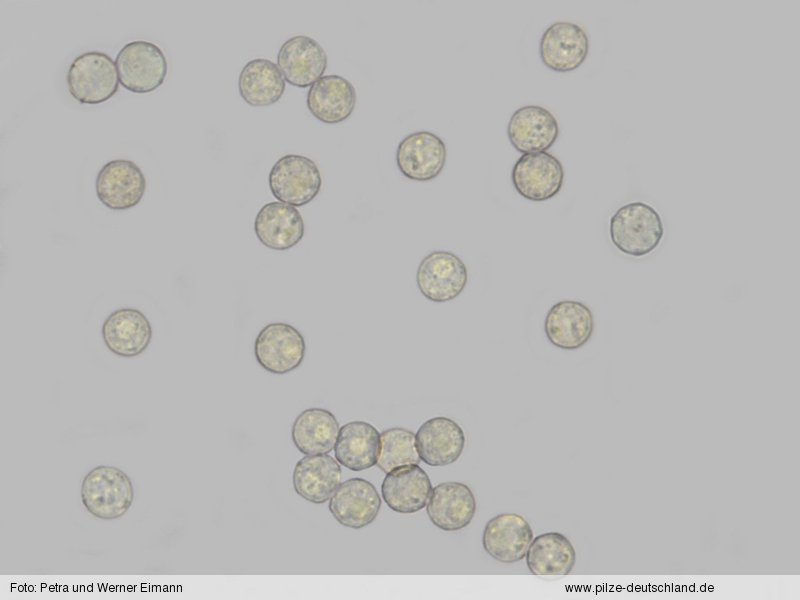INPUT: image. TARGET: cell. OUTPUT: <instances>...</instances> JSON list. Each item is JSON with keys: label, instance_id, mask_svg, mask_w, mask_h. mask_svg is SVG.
I'll use <instances>...</instances> for the list:
<instances>
[{"label": "cell", "instance_id": "obj_1", "mask_svg": "<svg viewBox=\"0 0 800 600\" xmlns=\"http://www.w3.org/2000/svg\"><path fill=\"white\" fill-rule=\"evenodd\" d=\"M609 232L620 252L642 257L659 246L664 227L659 213L651 205L638 201L621 206L612 215Z\"/></svg>", "mask_w": 800, "mask_h": 600}, {"label": "cell", "instance_id": "obj_2", "mask_svg": "<svg viewBox=\"0 0 800 600\" xmlns=\"http://www.w3.org/2000/svg\"><path fill=\"white\" fill-rule=\"evenodd\" d=\"M133 499L132 482L119 468L97 466L82 481V503L96 518L113 520L122 517L131 507Z\"/></svg>", "mask_w": 800, "mask_h": 600}, {"label": "cell", "instance_id": "obj_3", "mask_svg": "<svg viewBox=\"0 0 800 600\" xmlns=\"http://www.w3.org/2000/svg\"><path fill=\"white\" fill-rule=\"evenodd\" d=\"M66 80L70 95L84 104L106 102L119 87L116 63L100 51H88L77 56L69 66Z\"/></svg>", "mask_w": 800, "mask_h": 600}, {"label": "cell", "instance_id": "obj_4", "mask_svg": "<svg viewBox=\"0 0 800 600\" xmlns=\"http://www.w3.org/2000/svg\"><path fill=\"white\" fill-rule=\"evenodd\" d=\"M115 63L120 84L136 94L156 90L163 84L168 71L162 49L144 40L125 44L118 52Z\"/></svg>", "mask_w": 800, "mask_h": 600}, {"label": "cell", "instance_id": "obj_5", "mask_svg": "<svg viewBox=\"0 0 800 600\" xmlns=\"http://www.w3.org/2000/svg\"><path fill=\"white\" fill-rule=\"evenodd\" d=\"M268 184L279 202L301 207L309 204L319 194L322 177L312 159L303 155L287 154L272 166Z\"/></svg>", "mask_w": 800, "mask_h": 600}, {"label": "cell", "instance_id": "obj_6", "mask_svg": "<svg viewBox=\"0 0 800 600\" xmlns=\"http://www.w3.org/2000/svg\"><path fill=\"white\" fill-rule=\"evenodd\" d=\"M306 343L302 333L284 322L265 325L254 343V355L258 364L267 372L287 374L303 362Z\"/></svg>", "mask_w": 800, "mask_h": 600}, {"label": "cell", "instance_id": "obj_7", "mask_svg": "<svg viewBox=\"0 0 800 600\" xmlns=\"http://www.w3.org/2000/svg\"><path fill=\"white\" fill-rule=\"evenodd\" d=\"M468 271L459 256L450 251H432L419 263L416 283L429 301L444 303L456 299L465 289Z\"/></svg>", "mask_w": 800, "mask_h": 600}, {"label": "cell", "instance_id": "obj_8", "mask_svg": "<svg viewBox=\"0 0 800 600\" xmlns=\"http://www.w3.org/2000/svg\"><path fill=\"white\" fill-rule=\"evenodd\" d=\"M511 180L523 198L542 202L556 196L564 182L560 160L548 152L523 154L514 164Z\"/></svg>", "mask_w": 800, "mask_h": 600}, {"label": "cell", "instance_id": "obj_9", "mask_svg": "<svg viewBox=\"0 0 800 600\" xmlns=\"http://www.w3.org/2000/svg\"><path fill=\"white\" fill-rule=\"evenodd\" d=\"M146 178L135 162L116 159L99 170L95 188L98 199L111 210H127L142 200L146 191Z\"/></svg>", "mask_w": 800, "mask_h": 600}, {"label": "cell", "instance_id": "obj_10", "mask_svg": "<svg viewBox=\"0 0 800 600\" xmlns=\"http://www.w3.org/2000/svg\"><path fill=\"white\" fill-rule=\"evenodd\" d=\"M447 157L444 141L430 131H416L404 137L396 150V164L408 179L426 182L443 170Z\"/></svg>", "mask_w": 800, "mask_h": 600}, {"label": "cell", "instance_id": "obj_11", "mask_svg": "<svg viewBox=\"0 0 800 600\" xmlns=\"http://www.w3.org/2000/svg\"><path fill=\"white\" fill-rule=\"evenodd\" d=\"M589 52V39L582 27L558 21L542 34L539 54L542 63L552 71L570 72L579 68Z\"/></svg>", "mask_w": 800, "mask_h": 600}, {"label": "cell", "instance_id": "obj_12", "mask_svg": "<svg viewBox=\"0 0 800 600\" xmlns=\"http://www.w3.org/2000/svg\"><path fill=\"white\" fill-rule=\"evenodd\" d=\"M381 498L376 487L363 478H350L340 483L329 501V511L342 526L361 529L379 514Z\"/></svg>", "mask_w": 800, "mask_h": 600}, {"label": "cell", "instance_id": "obj_13", "mask_svg": "<svg viewBox=\"0 0 800 600\" xmlns=\"http://www.w3.org/2000/svg\"><path fill=\"white\" fill-rule=\"evenodd\" d=\"M533 540L528 521L516 513H502L485 525L482 545L485 552L503 564H513L525 558Z\"/></svg>", "mask_w": 800, "mask_h": 600}, {"label": "cell", "instance_id": "obj_14", "mask_svg": "<svg viewBox=\"0 0 800 600\" xmlns=\"http://www.w3.org/2000/svg\"><path fill=\"white\" fill-rule=\"evenodd\" d=\"M593 331V313L580 301L561 300L550 307L545 317L544 332L548 341L562 350L583 347Z\"/></svg>", "mask_w": 800, "mask_h": 600}, {"label": "cell", "instance_id": "obj_15", "mask_svg": "<svg viewBox=\"0 0 800 600\" xmlns=\"http://www.w3.org/2000/svg\"><path fill=\"white\" fill-rule=\"evenodd\" d=\"M327 63L323 47L305 35L287 39L277 54V66L285 81L299 88L311 86L323 77Z\"/></svg>", "mask_w": 800, "mask_h": 600}, {"label": "cell", "instance_id": "obj_16", "mask_svg": "<svg viewBox=\"0 0 800 600\" xmlns=\"http://www.w3.org/2000/svg\"><path fill=\"white\" fill-rule=\"evenodd\" d=\"M477 509L472 490L464 483L448 481L432 487L426 505L427 515L434 526L445 532L467 527Z\"/></svg>", "mask_w": 800, "mask_h": 600}, {"label": "cell", "instance_id": "obj_17", "mask_svg": "<svg viewBox=\"0 0 800 600\" xmlns=\"http://www.w3.org/2000/svg\"><path fill=\"white\" fill-rule=\"evenodd\" d=\"M507 135L511 145L522 154L545 152L556 142L559 124L548 109L527 105L511 115Z\"/></svg>", "mask_w": 800, "mask_h": 600}, {"label": "cell", "instance_id": "obj_18", "mask_svg": "<svg viewBox=\"0 0 800 600\" xmlns=\"http://www.w3.org/2000/svg\"><path fill=\"white\" fill-rule=\"evenodd\" d=\"M421 461L432 467L456 462L463 453L465 434L454 420L438 416L426 420L415 434Z\"/></svg>", "mask_w": 800, "mask_h": 600}, {"label": "cell", "instance_id": "obj_19", "mask_svg": "<svg viewBox=\"0 0 800 600\" xmlns=\"http://www.w3.org/2000/svg\"><path fill=\"white\" fill-rule=\"evenodd\" d=\"M101 332L108 350L124 358L142 354L153 334L148 318L140 310L126 307L109 314Z\"/></svg>", "mask_w": 800, "mask_h": 600}, {"label": "cell", "instance_id": "obj_20", "mask_svg": "<svg viewBox=\"0 0 800 600\" xmlns=\"http://www.w3.org/2000/svg\"><path fill=\"white\" fill-rule=\"evenodd\" d=\"M432 490L428 474L418 465L409 464L386 473L381 484V495L387 506L401 514L422 510Z\"/></svg>", "mask_w": 800, "mask_h": 600}, {"label": "cell", "instance_id": "obj_21", "mask_svg": "<svg viewBox=\"0 0 800 600\" xmlns=\"http://www.w3.org/2000/svg\"><path fill=\"white\" fill-rule=\"evenodd\" d=\"M254 231L263 246L285 251L302 240L305 225L296 207L273 201L263 205L256 214Z\"/></svg>", "mask_w": 800, "mask_h": 600}, {"label": "cell", "instance_id": "obj_22", "mask_svg": "<svg viewBox=\"0 0 800 600\" xmlns=\"http://www.w3.org/2000/svg\"><path fill=\"white\" fill-rule=\"evenodd\" d=\"M339 462L328 454L305 455L295 464L293 488L304 500L322 504L330 500L341 483Z\"/></svg>", "mask_w": 800, "mask_h": 600}, {"label": "cell", "instance_id": "obj_23", "mask_svg": "<svg viewBox=\"0 0 800 600\" xmlns=\"http://www.w3.org/2000/svg\"><path fill=\"white\" fill-rule=\"evenodd\" d=\"M356 90L346 78L325 75L310 86L306 104L309 112L325 124L346 120L356 105Z\"/></svg>", "mask_w": 800, "mask_h": 600}, {"label": "cell", "instance_id": "obj_24", "mask_svg": "<svg viewBox=\"0 0 800 600\" xmlns=\"http://www.w3.org/2000/svg\"><path fill=\"white\" fill-rule=\"evenodd\" d=\"M334 450L336 460L351 471L372 468L378 460L380 433L368 422H348L340 427Z\"/></svg>", "mask_w": 800, "mask_h": 600}, {"label": "cell", "instance_id": "obj_25", "mask_svg": "<svg viewBox=\"0 0 800 600\" xmlns=\"http://www.w3.org/2000/svg\"><path fill=\"white\" fill-rule=\"evenodd\" d=\"M339 422L324 408H308L300 412L291 427L294 446L304 455L328 454L336 444Z\"/></svg>", "mask_w": 800, "mask_h": 600}, {"label": "cell", "instance_id": "obj_26", "mask_svg": "<svg viewBox=\"0 0 800 600\" xmlns=\"http://www.w3.org/2000/svg\"><path fill=\"white\" fill-rule=\"evenodd\" d=\"M285 88L281 71L268 59L250 60L239 74V94L252 107H266L278 102Z\"/></svg>", "mask_w": 800, "mask_h": 600}, {"label": "cell", "instance_id": "obj_27", "mask_svg": "<svg viewBox=\"0 0 800 600\" xmlns=\"http://www.w3.org/2000/svg\"><path fill=\"white\" fill-rule=\"evenodd\" d=\"M526 564L533 575H567L576 563V551L562 533L551 531L533 538Z\"/></svg>", "mask_w": 800, "mask_h": 600}, {"label": "cell", "instance_id": "obj_28", "mask_svg": "<svg viewBox=\"0 0 800 600\" xmlns=\"http://www.w3.org/2000/svg\"><path fill=\"white\" fill-rule=\"evenodd\" d=\"M419 457L415 434L406 428L392 427L380 433L378 468L388 473L396 467L418 464Z\"/></svg>", "mask_w": 800, "mask_h": 600}]
</instances>
